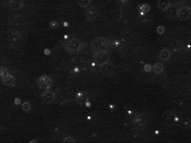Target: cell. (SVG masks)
<instances>
[{"instance_id":"6da1fadb","label":"cell","mask_w":191,"mask_h":143,"mask_svg":"<svg viewBox=\"0 0 191 143\" xmlns=\"http://www.w3.org/2000/svg\"><path fill=\"white\" fill-rule=\"evenodd\" d=\"M162 123L167 126H172L178 121L177 114L171 110H168L164 112L161 116Z\"/></svg>"},{"instance_id":"7a4b0ae2","label":"cell","mask_w":191,"mask_h":143,"mask_svg":"<svg viewBox=\"0 0 191 143\" xmlns=\"http://www.w3.org/2000/svg\"><path fill=\"white\" fill-rule=\"evenodd\" d=\"M96 63L100 67L101 66L109 62L110 56L106 50H102L96 52L94 56Z\"/></svg>"},{"instance_id":"3957f363","label":"cell","mask_w":191,"mask_h":143,"mask_svg":"<svg viewBox=\"0 0 191 143\" xmlns=\"http://www.w3.org/2000/svg\"><path fill=\"white\" fill-rule=\"evenodd\" d=\"M91 47L95 53L102 50H106L108 47V42L105 38L98 37L91 42Z\"/></svg>"},{"instance_id":"277c9868","label":"cell","mask_w":191,"mask_h":143,"mask_svg":"<svg viewBox=\"0 0 191 143\" xmlns=\"http://www.w3.org/2000/svg\"><path fill=\"white\" fill-rule=\"evenodd\" d=\"M82 47V44L78 39H71L68 41L65 45V48L69 53H76L79 51Z\"/></svg>"},{"instance_id":"5b68a950","label":"cell","mask_w":191,"mask_h":143,"mask_svg":"<svg viewBox=\"0 0 191 143\" xmlns=\"http://www.w3.org/2000/svg\"><path fill=\"white\" fill-rule=\"evenodd\" d=\"M37 84L40 88L47 90L52 87L53 81L48 76L42 75L37 79Z\"/></svg>"},{"instance_id":"8992f818","label":"cell","mask_w":191,"mask_h":143,"mask_svg":"<svg viewBox=\"0 0 191 143\" xmlns=\"http://www.w3.org/2000/svg\"><path fill=\"white\" fill-rule=\"evenodd\" d=\"M191 10L189 6H183L178 9L177 12V18L180 21H186L190 16Z\"/></svg>"},{"instance_id":"52a82bcc","label":"cell","mask_w":191,"mask_h":143,"mask_svg":"<svg viewBox=\"0 0 191 143\" xmlns=\"http://www.w3.org/2000/svg\"><path fill=\"white\" fill-rule=\"evenodd\" d=\"M41 98L44 102L47 104H50L53 103L55 101L56 95L54 92L47 89L42 94Z\"/></svg>"},{"instance_id":"ba28073f","label":"cell","mask_w":191,"mask_h":143,"mask_svg":"<svg viewBox=\"0 0 191 143\" xmlns=\"http://www.w3.org/2000/svg\"><path fill=\"white\" fill-rule=\"evenodd\" d=\"M99 12L97 9L93 7H90L84 12V16L87 21L94 20L98 16Z\"/></svg>"},{"instance_id":"9c48e42d","label":"cell","mask_w":191,"mask_h":143,"mask_svg":"<svg viewBox=\"0 0 191 143\" xmlns=\"http://www.w3.org/2000/svg\"><path fill=\"white\" fill-rule=\"evenodd\" d=\"M101 72L106 76H111L115 72L114 66L110 62H108L100 67Z\"/></svg>"},{"instance_id":"30bf717a","label":"cell","mask_w":191,"mask_h":143,"mask_svg":"<svg viewBox=\"0 0 191 143\" xmlns=\"http://www.w3.org/2000/svg\"><path fill=\"white\" fill-rule=\"evenodd\" d=\"M178 9L176 4H170L168 8L165 12L166 16L167 18L170 19H174L177 18V12Z\"/></svg>"},{"instance_id":"8fae6325","label":"cell","mask_w":191,"mask_h":143,"mask_svg":"<svg viewBox=\"0 0 191 143\" xmlns=\"http://www.w3.org/2000/svg\"><path fill=\"white\" fill-rule=\"evenodd\" d=\"M76 102L80 105H85L89 101L88 95L85 92H79L75 97Z\"/></svg>"},{"instance_id":"7c38bea8","label":"cell","mask_w":191,"mask_h":143,"mask_svg":"<svg viewBox=\"0 0 191 143\" xmlns=\"http://www.w3.org/2000/svg\"><path fill=\"white\" fill-rule=\"evenodd\" d=\"M146 121H147V119L146 116L141 114H137V116H136L133 120V122L134 123V124L139 126H142L145 125L146 123Z\"/></svg>"},{"instance_id":"4fadbf2b","label":"cell","mask_w":191,"mask_h":143,"mask_svg":"<svg viewBox=\"0 0 191 143\" xmlns=\"http://www.w3.org/2000/svg\"><path fill=\"white\" fill-rule=\"evenodd\" d=\"M9 7L15 10H20L24 7V4L21 1H16V0H12V1H9Z\"/></svg>"},{"instance_id":"5bb4252c","label":"cell","mask_w":191,"mask_h":143,"mask_svg":"<svg viewBox=\"0 0 191 143\" xmlns=\"http://www.w3.org/2000/svg\"><path fill=\"white\" fill-rule=\"evenodd\" d=\"M2 81H3V84L4 85H6V86L13 87H14L15 85L16 79H15V77L13 76H12V75H10V74H9L6 77L3 78L2 79Z\"/></svg>"},{"instance_id":"9a60e30c","label":"cell","mask_w":191,"mask_h":143,"mask_svg":"<svg viewBox=\"0 0 191 143\" xmlns=\"http://www.w3.org/2000/svg\"><path fill=\"white\" fill-rule=\"evenodd\" d=\"M171 55V52L168 49L164 48L160 51L159 57L162 61H167L170 59Z\"/></svg>"},{"instance_id":"2e32d148","label":"cell","mask_w":191,"mask_h":143,"mask_svg":"<svg viewBox=\"0 0 191 143\" xmlns=\"http://www.w3.org/2000/svg\"><path fill=\"white\" fill-rule=\"evenodd\" d=\"M170 2L168 1H161H161H158L157 6L160 10L165 12L170 6Z\"/></svg>"},{"instance_id":"e0dca14e","label":"cell","mask_w":191,"mask_h":143,"mask_svg":"<svg viewBox=\"0 0 191 143\" xmlns=\"http://www.w3.org/2000/svg\"><path fill=\"white\" fill-rule=\"evenodd\" d=\"M153 69L154 72L156 74V75H159L161 73H162L164 72V65L161 63H156L153 67Z\"/></svg>"},{"instance_id":"ac0fdd59","label":"cell","mask_w":191,"mask_h":143,"mask_svg":"<svg viewBox=\"0 0 191 143\" xmlns=\"http://www.w3.org/2000/svg\"><path fill=\"white\" fill-rule=\"evenodd\" d=\"M77 4L82 7H87L91 3V1L90 0H80L77 1Z\"/></svg>"},{"instance_id":"d6986e66","label":"cell","mask_w":191,"mask_h":143,"mask_svg":"<svg viewBox=\"0 0 191 143\" xmlns=\"http://www.w3.org/2000/svg\"><path fill=\"white\" fill-rule=\"evenodd\" d=\"M0 73H1V78L2 79L9 75L8 70L4 67H1V69H0Z\"/></svg>"},{"instance_id":"ffe728a7","label":"cell","mask_w":191,"mask_h":143,"mask_svg":"<svg viewBox=\"0 0 191 143\" xmlns=\"http://www.w3.org/2000/svg\"><path fill=\"white\" fill-rule=\"evenodd\" d=\"M31 103L29 102H25L23 105H22V109L25 111H29L31 110Z\"/></svg>"},{"instance_id":"44dd1931","label":"cell","mask_w":191,"mask_h":143,"mask_svg":"<svg viewBox=\"0 0 191 143\" xmlns=\"http://www.w3.org/2000/svg\"><path fill=\"white\" fill-rule=\"evenodd\" d=\"M141 10H142V12H143L145 13L149 12L150 10V6L147 4H145L142 5V6L141 7Z\"/></svg>"},{"instance_id":"7402d4cb","label":"cell","mask_w":191,"mask_h":143,"mask_svg":"<svg viewBox=\"0 0 191 143\" xmlns=\"http://www.w3.org/2000/svg\"><path fill=\"white\" fill-rule=\"evenodd\" d=\"M63 142H75V141L71 136H66L63 140Z\"/></svg>"},{"instance_id":"603a6c76","label":"cell","mask_w":191,"mask_h":143,"mask_svg":"<svg viewBox=\"0 0 191 143\" xmlns=\"http://www.w3.org/2000/svg\"><path fill=\"white\" fill-rule=\"evenodd\" d=\"M164 31H165V28L164 26H158V28L156 29V32H158V34L161 35L164 33Z\"/></svg>"},{"instance_id":"cb8c5ba5","label":"cell","mask_w":191,"mask_h":143,"mask_svg":"<svg viewBox=\"0 0 191 143\" xmlns=\"http://www.w3.org/2000/svg\"><path fill=\"white\" fill-rule=\"evenodd\" d=\"M143 69H144V70H145V72H150L152 70V66H151L150 65L146 64V65H145Z\"/></svg>"},{"instance_id":"d4e9b609","label":"cell","mask_w":191,"mask_h":143,"mask_svg":"<svg viewBox=\"0 0 191 143\" xmlns=\"http://www.w3.org/2000/svg\"><path fill=\"white\" fill-rule=\"evenodd\" d=\"M58 26H59V24L56 22H52L50 24V26L52 29H56L58 27Z\"/></svg>"},{"instance_id":"484cf974","label":"cell","mask_w":191,"mask_h":143,"mask_svg":"<svg viewBox=\"0 0 191 143\" xmlns=\"http://www.w3.org/2000/svg\"><path fill=\"white\" fill-rule=\"evenodd\" d=\"M184 127L186 129H189L190 128V121L189 119H187L184 122Z\"/></svg>"},{"instance_id":"4316f807","label":"cell","mask_w":191,"mask_h":143,"mask_svg":"<svg viewBox=\"0 0 191 143\" xmlns=\"http://www.w3.org/2000/svg\"><path fill=\"white\" fill-rule=\"evenodd\" d=\"M21 103V99L18 98H16L15 99V101H14V103L16 104V105H19Z\"/></svg>"},{"instance_id":"83f0119b","label":"cell","mask_w":191,"mask_h":143,"mask_svg":"<svg viewBox=\"0 0 191 143\" xmlns=\"http://www.w3.org/2000/svg\"><path fill=\"white\" fill-rule=\"evenodd\" d=\"M44 53H45L46 54H50V51L49 50H48V49H46V50L44 51Z\"/></svg>"},{"instance_id":"f1b7e54d","label":"cell","mask_w":191,"mask_h":143,"mask_svg":"<svg viewBox=\"0 0 191 143\" xmlns=\"http://www.w3.org/2000/svg\"><path fill=\"white\" fill-rule=\"evenodd\" d=\"M85 105H86L87 107H90V105H91V103H90L89 101H88V102H87V103H86Z\"/></svg>"},{"instance_id":"f546056e","label":"cell","mask_w":191,"mask_h":143,"mask_svg":"<svg viewBox=\"0 0 191 143\" xmlns=\"http://www.w3.org/2000/svg\"><path fill=\"white\" fill-rule=\"evenodd\" d=\"M37 142V141H35V140H32V141H31L30 142Z\"/></svg>"},{"instance_id":"4dcf8cb0","label":"cell","mask_w":191,"mask_h":143,"mask_svg":"<svg viewBox=\"0 0 191 143\" xmlns=\"http://www.w3.org/2000/svg\"><path fill=\"white\" fill-rule=\"evenodd\" d=\"M121 3H127V1H121Z\"/></svg>"}]
</instances>
